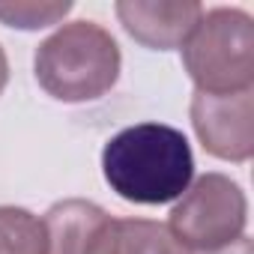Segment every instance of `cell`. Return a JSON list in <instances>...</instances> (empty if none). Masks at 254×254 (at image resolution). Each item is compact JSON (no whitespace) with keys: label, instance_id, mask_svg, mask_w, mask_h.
I'll list each match as a JSON object with an SVG mask.
<instances>
[{"label":"cell","instance_id":"277c9868","mask_svg":"<svg viewBox=\"0 0 254 254\" xmlns=\"http://www.w3.org/2000/svg\"><path fill=\"white\" fill-rule=\"evenodd\" d=\"M245 191L224 174H203L177 197L168 230L189 254H209L245 236Z\"/></svg>","mask_w":254,"mask_h":254},{"label":"cell","instance_id":"6da1fadb","mask_svg":"<svg viewBox=\"0 0 254 254\" xmlns=\"http://www.w3.org/2000/svg\"><path fill=\"white\" fill-rule=\"evenodd\" d=\"M102 174L123 200L159 206L177 200L191 186L194 156L180 129L165 123H138L105 144Z\"/></svg>","mask_w":254,"mask_h":254},{"label":"cell","instance_id":"5b68a950","mask_svg":"<svg viewBox=\"0 0 254 254\" xmlns=\"http://www.w3.org/2000/svg\"><path fill=\"white\" fill-rule=\"evenodd\" d=\"M191 126L206 153L227 162H248L254 153V90L191 96Z\"/></svg>","mask_w":254,"mask_h":254},{"label":"cell","instance_id":"7c38bea8","mask_svg":"<svg viewBox=\"0 0 254 254\" xmlns=\"http://www.w3.org/2000/svg\"><path fill=\"white\" fill-rule=\"evenodd\" d=\"M6 81H9V60H6V51L0 48V93H3Z\"/></svg>","mask_w":254,"mask_h":254},{"label":"cell","instance_id":"ba28073f","mask_svg":"<svg viewBox=\"0 0 254 254\" xmlns=\"http://www.w3.org/2000/svg\"><path fill=\"white\" fill-rule=\"evenodd\" d=\"M102 254H189L168 224L150 218H114Z\"/></svg>","mask_w":254,"mask_h":254},{"label":"cell","instance_id":"8992f818","mask_svg":"<svg viewBox=\"0 0 254 254\" xmlns=\"http://www.w3.org/2000/svg\"><path fill=\"white\" fill-rule=\"evenodd\" d=\"M120 24L126 27L135 42H141L144 48L153 51H171V48H183V42L191 36V30L197 27L203 6L194 0H180V3H165V0H120L114 6Z\"/></svg>","mask_w":254,"mask_h":254},{"label":"cell","instance_id":"8fae6325","mask_svg":"<svg viewBox=\"0 0 254 254\" xmlns=\"http://www.w3.org/2000/svg\"><path fill=\"white\" fill-rule=\"evenodd\" d=\"M209 254H254V251H251V239L239 236L233 245H227V248H218V251H209Z\"/></svg>","mask_w":254,"mask_h":254},{"label":"cell","instance_id":"3957f363","mask_svg":"<svg viewBox=\"0 0 254 254\" xmlns=\"http://www.w3.org/2000/svg\"><path fill=\"white\" fill-rule=\"evenodd\" d=\"M183 66L197 93H242L254 84V21L242 9L218 6L200 15L183 42Z\"/></svg>","mask_w":254,"mask_h":254},{"label":"cell","instance_id":"9c48e42d","mask_svg":"<svg viewBox=\"0 0 254 254\" xmlns=\"http://www.w3.org/2000/svg\"><path fill=\"white\" fill-rule=\"evenodd\" d=\"M0 254H48L42 218L24 206H0Z\"/></svg>","mask_w":254,"mask_h":254},{"label":"cell","instance_id":"7a4b0ae2","mask_svg":"<svg viewBox=\"0 0 254 254\" xmlns=\"http://www.w3.org/2000/svg\"><path fill=\"white\" fill-rule=\"evenodd\" d=\"M120 45L96 21H69L33 57L39 87L57 102H93L120 78Z\"/></svg>","mask_w":254,"mask_h":254},{"label":"cell","instance_id":"52a82bcc","mask_svg":"<svg viewBox=\"0 0 254 254\" xmlns=\"http://www.w3.org/2000/svg\"><path fill=\"white\" fill-rule=\"evenodd\" d=\"M111 221L114 215L90 200L72 197L54 203L42 218L48 254H102Z\"/></svg>","mask_w":254,"mask_h":254},{"label":"cell","instance_id":"30bf717a","mask_svg":"<svg viewBox=\"0 0 254 254\" xmlns=\"http://www.w3.org/2000/svg\"><path fill=\"white\" fill-rule=\"evenodd\" d=\"M72 12L69 0H0V21L18 30H39L60 24Z\"/></svg>","mask_w":254,"mask_h":254}]
</instances>
